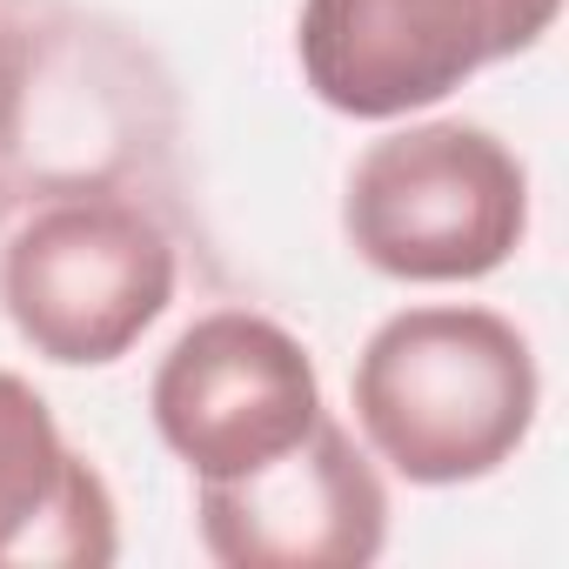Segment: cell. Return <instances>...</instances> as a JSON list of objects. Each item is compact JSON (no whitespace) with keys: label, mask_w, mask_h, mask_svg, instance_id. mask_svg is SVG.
I'll return each instance as SVG.
<instances>
[{"label":"cell","mask_w":569,"mask_h":569,"mask_svg":"<svg viewBox=\"0 0 569 569\" xmlns=\"http://www.w3.org/2000/svg\"><path fill=\"white\" fill-rule=\"evenodd\" d=\"M349 402L376 462L416 489H462L496 476L529 442L542 376L509 316L476 302H422L362 342Z\"/></svg>","instance_id":"6da1fadb"},{"label":"cell","mask_w":569,"mask_h":569,"mask_svg":"<svg viewBox=\"0 0 569 569\" xmlns=\"http://www.w3.org/2000/svg\"><path fill=\"white\" fill-rule=\"evenodd\" d=\"M114 496L68 449L41 389L0 369V569H94L114 562Z\"/></svg>","instance_id":"ba28073f"},{"label":"cell","mask_w":569,"mask_h":569,"mask_svg":"<svg viewBox=\"0 0 569 569\" xmlns=\"http://www.w3.org/2000/svg\"><path fill=\"white\" fill-rule=\"evenodd\" d=\"M181 254L141 194H61L0 228V309L54 369L121 362L174 302Z\"/></svg>","instance_id":"3957f363"},{"label":"cell","mask_w":569,"mask_h":569,"mask_svg":"<svg viewBox=\"0 0 569 569\" xmlns=\"http://www.w3.org/2000/svg\"><path fill=\"white\" fill-rule=\"evenodd\" d=\"M562 0H302L296 61L322 108L402 121L549 34Z\"/></svg>","instance_id":"5b68a950"},{"label":"cell","mask_w":569,"mask_h":569,"mask_svg":"<svg viewBox=\"0 0 569 569\" xmlns=\"http://www.w3.org/2000/svg\"><path fill=\"white\" fill-rule=\"evenodd\" d=\"M194 529L221 569H362L389 542V489L369 449L322 409L268 469L194 482Z\"/></svg>","instance_id":"52a82bcc"},{"label":"cell","mask_w":569,"mask_h":569,"mask_svg":"<svg viewBox=\"0 0 569 569\" xmlns=\"http://www.w3.org/2000/svg\"><path fill=\"white\" fill-rule=\"evenodd\" d=\"M168 148V88L74 14L0 28V228L61 194H134Z\"/></svg>","instance_id":"7a4b0ae2"},{"label":"cell","mask_w":569,"mask_h":569,"mask_svg":"<svg viewBox=\"0 0 569 569\" xmlns=\"http://www.w3.org/2000/svg\"><path fill=\"white\" fill-rule=\"evenodd\" d=\"M148 409L194 482H228L289 456L322 422V376L281 322L214 309L174 336L148 382Z\"/></svg>","instance_id":"8992f818"},{"label":"cell","mask_w":569,"mask_h":569,"mask_svg":"<svg viewBox=\"0 0 569 569\" xmlns=\"http://www.w3.org/2000/svg\"><path fill=\"white\" fill-rule=\"evenodd\" d=\"M342 234L389 281H482L529 234V174L476 121H409L349 168Z\"/></svg>","instance_id":"277c9868"}]
</instances>
